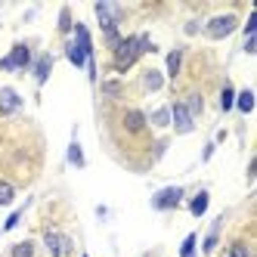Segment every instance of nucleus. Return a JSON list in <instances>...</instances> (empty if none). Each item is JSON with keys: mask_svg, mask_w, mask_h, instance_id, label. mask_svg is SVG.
<instances>
[{"mask_svg": "<svg viewBox=\"0 0 257 257\" xmlns=\"http://www.w3.org/2000/svg\"><path fill=\"white\" fill-rule=\"evenodd\" d=\"M115 56V71H127L140 56H143V34H131V38H121V44L112 50Z\"/></svg>", "mask_w": 257, "mask_h": 257, "instance_id": "nucleus-1", "label": "nucleus"}, {"mask_svg": "<svg viewBox=\"0 0 257 257\" xmlns=\"http://www.w3.org/2000/svg\"><path fill=\"white\" fill-rule=\"evenodd\" d=\"M235 28H238V19L232 13H226V16H214V19H208L205 34H208V41H223V38H229Z\"/></svg>", "mask_w": 257, "mask_h": 257, "instance_id": "nucleus-2", "label": "nucleus"}, {"mask_svg": "<svg viewBox=\"0 0 257 257\" xmlns=\"http://www.w3.org/2000/svg\"><path fill=\"white\" fill-rule=\"evenodd\" d=\"M31 65V47L28 44H16L4 59H0V71H22Z\"/></svg>", "mask_w": 257, "mask_h": 257, "instance_id": "nucleus-3", "label": "nucleus"}, {"mask_svg": "<svg viewBox=\"0 0 257 257\" xmlns=\"http://www.w3.org/2000/svg\"><path fill=\"white\" fill-rule=\"evenodd\" d=\"M183 186H168V189H158L155 195H152V208L155 211H174L180 201H183Z\"/></svg>", "mask_w": 257, "mask_h": 257, "instance_id": "nucleus-4", "label": "nucleus"}, {"mask_svg": "<svg viewBox=\"0 0 257 257\" xmlns=\"http://www.w3.org/2000/svg\"><path fill=\"white\" fill-rule=\"evenodd\" d=\"M171 124H174V131L177 134H192L195 131V118L186 112V105L183 102H171Z\"/></svg>", "mask_w": 257, "mask_h": 257, "instance_id": "nucleus-5", "label": "nucleus"}, {"mask_svg": "<svg viewBox=\"0 0 257 257\" xmlns=\"http://www.w3.org/2000/svg\"><path fill=\"white\" fill-rule=\"evenodd\" d=\"M44 245H47L50 257H65L71 251V238L62 235V232H56V229H47L44 232Z\"/></svg>", "mask_w": 257, "mask_h": 257, "instance_id": "nucleus-6", "label": "nucleus"}, {"mask_svg": "<svg viewBox=\"0 0 257 257\" xmlns=\"http://www.w3.org/2000/svg\"><path fill=\"white\" fill-rule=\"evenodd\" d=\"M22 108V96L16 93L13 87H4L0 90V115H16Z\"/></svg>", "mask_w": 257, "mask_h": 257, "instance_id": "nucleus-7", "label": "nucleus"}, {"mask_svg": "<svg viewBox=\"0 0 257 257\" xmlns=\"http://www.w3.org/2000/svg\"><path fill=\"white\" fill-rule=\"evenodd\" d=\"M50 71H53V56L50 53H41V56L34 59V81H38V87H44L50 81Z\"/></svg>", "mask_w": 257, "mask_h": 257, "instance_id": "nucleus-8", "label": "nucleus"}, {"mask_svg": "<svg viewBox=\"0 0 257 257\" xmlns=\"http://www.w3.org/2000/svg\"><path fill=\"white\" fill-rule=\"evenodd\" d=\"M124 131H127V134H143V131H146V115L140 112V108L124 112Z\"/></svg>", "mask_w": 257, "mask_h": 257, "instance_id": "nucleus-9", "label": "nucleus"}, {"mask_svg": "<svg viewBox=\"0 0 257 257\" xmlns=\"http://www.w3.org/2000/svg\"><path fill=\"white\" fill-rule=\"evenodd\" d=\"M65 56H68V62L75 65V68H84V65H87V59H90V56H87V53H84L75 41H68V44H65Z\"/></svg>", "mask_w": 257, "mask_h": 257, "instance_id": "nucleus-10", "label": "nucleus"}, {"mask_svg": "<svg viewBox=\"0 0 257 257\" xmlns=\"http://www.w3.org/2000/svg\"><path fill=\"white\" fill-rule=\"evenodd\" d=\"M208 205H211V195H208V189H201V192H195V198L189 201V214L192 217H201L208 211Z\"/></svg>", "mask_w": 257, "mask_h": 257, "instance_id": "nucleus-11", "label": "nucleus"}, {"mask_svg": "<svg viewBox=\"0 0 257 257\" xmlns=\"http://www.w3.org/2000/svg\"><path fill=\"white\" fill-rule=\"evenodd\" d=\"M143 87L149 90V93H155V90H161L164 87V75L158 68H149V71H143Z\"/></svg>", "mask_w": 257, "mask_h": 257, "instance_id": "nucleus-12", "label": "nucleus"}, {"mask_svg": "<svg viewBox=\"0 0 257 257\" xmlns=\"http://www.w3.org/2000/svg\"><path fill=\"white\" fill-rule=\"evenodd\" d=\"M68 164H71V168H84V164H87L84 149H81V143H78V140H71V143H68Z\"/></svg>", "mask_w": 257, "mask_h": 257, "instance_id": "nucleus-13", "label": "nucleus"}, {"mask_svg": "<svg viewBox=\"0 0 257 257\" xmlns=\"http://www.w3.org/2000/svg\"><path fill=\"white\" fill-rule=\"evenodd\" d=\"M146 121H149L152 127H158V131H164V127L171 124V108H168V105H164V108H155V112L146 118Z\"/></svg>", "mask_w": 257, "mask_h": 257, "instance_id": "nucleus-14", "label": "nucleus"}, {"mask_svg": "<svg viewBox=\"0 0 257 257\" xmlns=\"http://www.w3.org/2000/svg\"><path fill=\"white\" fill-rule=\"evenodd\" d=\"M220 223H223V217H217V220H214V226H211L208 238L201 242V251H205V254H211V251L217 248V238H220Z\"/></svg>", "mask_w": 257, "mask_h": 257, "instance_id": "nucleus-15", "label": "nucleus"}, {"mask_svg": "<svg viewBox=\"0 0 257 257\" xmlns=\"http://www.w3.org/2000/svg\"><path fill=\"white\" fill-rule=\"evenodd\" d=\"M180 65H183V50H171V53H168V78H171V81H177Z\"/></svg>", "mask_w": 257, "mask_h": 257, "instance_id": "nucleus-16", "label": "nucleus"}, {"mask_svg": "<svg viewBox=\"0 0 257 257\" xmlns=\"http://www.w3.org/2000/svg\"><path fill=\"white\" fill-rule=\"evenodd\" d=\"M183 105H186V112H189L192 118H198L201 112H205V99H201V93H189Z\"/></svg>", "mask_w": 257, "mask_h": 257, "instance_id": "nucleus-17", "label": "nucleus"}, {"mask_svg": "<svg viewBox=\"0 0 257 257\" xmlns=\"http://www.w3.org/2000/svg\"><path fill=\"white\" fill-rule=\"evenodd\" d=\"M235 108H238L242 115H248L251 108H254V93H251V90H242V93H235Z\"/></svg>", "mask_w": 257, "mask_h": 257, "instance_id": "nucleus-18", "label": "nucleus"}, {"mask_svg": "<svg viewBox=\"0 0 257 257\" xmlns=\"http://www.w3.org/2000/svg\"><path fill=\"white\" fill-rule=\"evenodd\" d=\"M232 105H235V90L232 84H226L223 93H220V112H232Z\"/></svg>", "mask_w": 257, "mask_h": 257, "instance_id": "nucleus-19", "label": "nucleus"}, {"mask_svg": "<svg viewBox=\"0 0 257 257\" xmlns=\"http://www.w3.org/2000/svg\"><path fill=\"white\" fill-rule=\"evenodd\" d=\"M13 198H16V186H13V183H7V180H0V208L13 205Z\"/></svg>", "mask_w": 257, "mask_h": 257, "instance_id": "nucleus-20", "label": "nucleus"}, {"mask_svg": "<svg viewBox=\"0 0 257 257\" xmlns=\"http://www.w3.org/2000/svg\"><path fill=\"white\" fill-rule=\"evenodd\" d=\"M195 245H198V235L189 232L186 238H183V245H180V257H198L195 254Z\"/></svg>", "mask_w": 257, "mask_h": 257, "instance_id": "nucleus-21", "label": "nucleus"}, {"mask_svg": "<svg viewBox=\"0 0 257 257\" xmlns=\"http://www.w3.org/2000/svg\"><path fill=\"white\" fill-rule=\"evenodd\" d=\"M71 28H75V22H71V10L62 7L59 10V34H71Z\"/></svg>", "mask_w": 257, "mask_h": 257, "instance_id": "nucleus-22", "label": "nucleus"}, {"mask_svg": "<svg viewBox=\"0 0 257 257\" xmlns=\"http://www.w3.org/2000/svg\"><path fill=\"white\" fill-rule=\"evenodd\" d=\"M10 257H34V242H19L10 248Z\"/></svg>", "mask_w": 257, "mask_h": 257, "instance_id": "nucleus-23", "label": "nucleus"}, {"mask_svg": "<svg viewBox=\"0 0 257 257\" xmlns=\"http://www.w3.org/2000/svg\"><path fill=\"white\" fill-rule=\"evenodd\" d=\"M226 257H251V251H248L245 242H232V245L226 248Z\"/></svg>", "mask_w": 257, "mask_h": 257, "instance_id": "nucleus-24", "label": "nucleus"}, {"mask_svg": "<svg viewBox=\"0 0 257 257\" xmlns=\"http://www.w3.org/2000/svg\"><path fill=\"white\" fill-rule=\"evenodd\" d=\"M19 220H22V208H19V211H13V214L7 217V223H4V232L16 229V226H19Z\"/></svg>", "mask_w": 257, "mask_h": 257, "instance_id": "nucleus-25", "label": "nucleus"}, {"mask_svg": "<svg viewBox=\"0 0 257 257\" xmlns=\"http://www.w3.org/2000/svg\"><path fill=\"white\" fill-rule=\"evenodd\" d=\"M102 93H105V96H118V93H121V84H118V81H105V84H102Z\"/></svg>", "mask_w": 257, "mask_h": 257, "instance_id": "nucleus-26", "label": "nucleus"}, {"mask_svg": "<svg viewBox=\"0 0 257 257\" xmlns=\"http://www.w3.org/2000/svg\"><path fill=\"white\" fill-rule=\"evenodd\" d=\"M254 31H257V13H251L248 22H245V34H248V38H254Z\"/></svg>", "mask_w": 257, "mask_h": 257, "instance_id": "nucleus-27", "label": "nucleus"}, {"mask_svg": "<svg viewBox=\"0 0 257 257\" xmlns=\"http://www.w3.org/2000/svg\"><path fill=\"white\" fill-rule=\"evenodd\" d=\"M214 149H217V146H214V143H208V146H205V152H201V161H211Z\"/></svg>", "mask_w": 257, "mask_h": 257, "instance_id": "nucleus-28", "label": "nucleus"}, {"mask_svg": "<svg viewBox=\"0 0 257 257\" xmlns=\"http://www.w3.org/2000/svg\"><path fill=\"white\" fill-rule=\"evenodd\" d=\"M254 50H257V38H248V41H245V53H248V56H251Z\"/></svg>", "mask_w": 257, "mask_h": 257, "instance_id": "nucleus-29", "label": "nucleus"}, {"mask_svg": "<svg viewBox=\"0 0 257 257\" xmlns=\"http://www.w3.org/2000/svg\"><path fill=\"white\" fill-rule=\"evenodd\" d=\"M186 34H198V22H189L186 25Z\"/></svg>", "mask_w": 257, "mask_h": 257, "instance_id": "nucleus-30", "label": "nucleus"}, {"mask_svg": "<svg viewBox=\"0 0 257 257\" xmlns=\"http://www.w3.org/2000/svg\"><path fill=\"white\" fill-rule=\"evenodd\" d=\"M84 257H87V254H84Z\"/></svg>", "mask_w": 257, "mask_h": 257, "instance_id": "nucleus-31", "label": "nucleus"}]
</instances>
